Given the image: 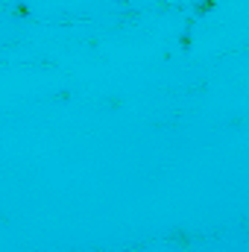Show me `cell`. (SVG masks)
I'll return each mask as SVG.
<instances>
[]
</instances>
